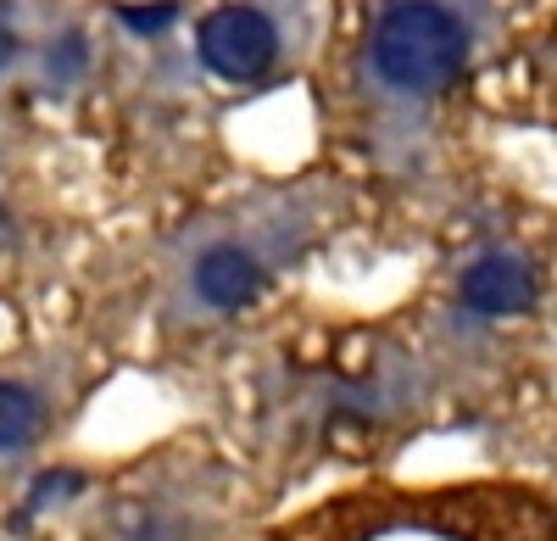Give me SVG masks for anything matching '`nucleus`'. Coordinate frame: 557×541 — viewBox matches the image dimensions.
<instances>
[{
	"mask_svg": "<svg viewBox=\"0 0 557 541\" xmlns=\"http://www.w3.org/2000/svg\"><path fill=\"white\" fill-rule=\"evenodd\" d=\"M469 57L462 23L435 0H396L374 28V73L401 96H435Z\"/></svg>",
	"mask_w": 557,
	"mask_h": 541,
	"instance_id": "nucleus-1",
	"label": "nucleus"
},
{
	"mask_svg": "<svg viewBox=\"0 0 557 541\" xmlns=\"http://www.w3.org/2000/svg\"><path fill=\"white\" fill-rule=\"evenodd\" d=\"M201 45V62L218 73V78H262L273 67V51H278V39H273V23L251 7H223L201 23L196 34Z\"/></svg>",
	"mask_w": 557,
	"mask_h": 541,
	"instance_id": "nucleus-2",
	"label": "nucleus"
},
{
	"mask_svg": "<svg viewBox=\"0 0 557 541\" xmlns=\"http://www.w3.org/2000/svg\"><path fill=\"white\" fill-rule=\"evenodd\" d=\"M462 302L485 319H513V312H530L535 307V274L519 262V257H480L469 262V274H462Z\"/></svg>",
	"mask_w": 557,
	"mask_h": 541,
	"instance_id": "nucleus-3",
	"label": "nucleus"
},
{
	"mask_svg": "<svg viewBox=\"0 0 557 541\" xmlns=\"http://www.w3.org/2000/svg\"><path fill=\"white\" fill-rule=\"evenodd\" d=\"M257 285H262V268H257V257L240 251V246H212V251L196 262V296H201L207 307L235 312V307H246V302L257 296Z\"/></svg>",
	"mask_w": 557,
	"mask_h": 541,
	"instance_id": "nucleus-4",
	"label": "nucleus"
},
{
	"mask_svg": "<svg viewBox=\"0 0 557 541\" xmlns=\"http://www.w3.org/2000/svg\"><path fill=\"white\" fill-rule=\"evenodd\" d=\"M34 430H39V402H34V391L0 380V453H17V446H28Z\"/></svg>",
	"mask_w": 557,
	"mask_h": 541,
	"instance_id": "nucleus-5",
	"label": "nucleus"
},
{
	"mask_svg": "<svg viewBox=\"0 0 557 541\" xmlns=\"http://www.w3.org/2000/svg\"><path fill=\"white\" fill-rule=\"evenodd\" d=\"M173 17H178V12L168 7V0H157V7H123V23H128L134 34H162Z\"/></svg>",
	"mask_w": 557,
	"mask_h": 541,
	"instance_id": "nucleus-6",
	"label": "nucleus"
},
{
	"mask_svg": "<svg viewBox=\"0 0 557 541\" xmlns=\"http://www.w3.org/2000/svg\"><path fill=\"white\" fill-rule=\"evenodd\" d=\"M73 485H78V475H39V485H34V508H39V503H51V497H67Z\"/></svg>",
	"mask_w": 557,
	"mask_h": 541,
	"instance_id": "nucleus-7",
	"label": "nucleus"
},
{
	"mask_svg": "<svg viewBox=\"0 0 557 541\" xmlns=\"http://www.w3.org/2000/svg\"><path fill=\"white\" fill-rule=\"evenodd\" d=\"M12 57H17V34H12L7 23H0V67H7Z\"/></svg>",
	"mask_w": 557,
	"mask_h": 541,
	"instance_id": "nucleus-8",
	"label": "nucleus"
}]
</instances>
